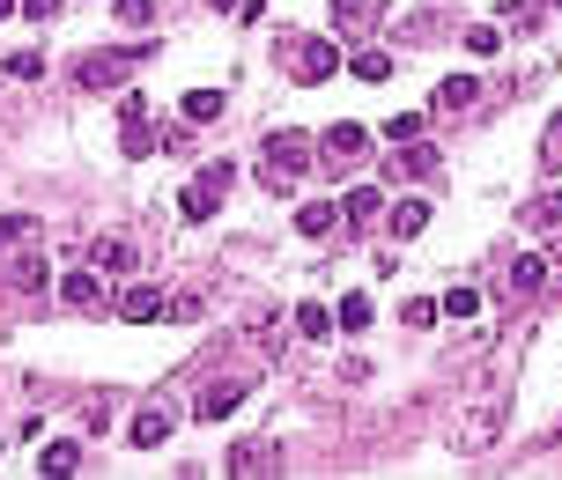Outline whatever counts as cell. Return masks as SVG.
I'll return each instance as SVG.
<instances>
[{
  "label": "cell",
  "mask_w": 562,
  "mask_h": 480,
  "mask_svg": "<svg viewBox=\"0 0 562 480\" xmlns=\"http://www.w3.org/2000/svg\"><path fill=\"white\" fill-rule=\"evenodd\" d=\"M333 67H341V45H333V37H296V60H289L296 82H326Z\"/></svg>",
  "instance_id": "cell-4"
},
{
  "label": "cell",
  "mask_w": 562,
  "mask_h": 480,
  "mask_svg": "<svg viewBox=\"0 0 562 480\" xmlns=\"http://www.w3.org/2000/svg\"><path fill=\"white\" fill-rule=\"evenodd\" d=\"M533 15H540V0H503V23H518V30H526Z\"/></svg>",
  "instance_id": "cell-33"
},
{
  "label": "cell",
  "mask_w": 562,
  "mask_h": 480,
  "mask_svg": "<svg viewBox=\"0 0 562 480\" xmlns=\"http://www.w3.org/2000/svg\"><path fill=\"white\" fill-rule=\"evenodd\" d=\"M119 23H134V30L156 23V0H119Z\"/></svg>",
  "instance_id": "cell-32"
},
{
  "label": "cell",
  "mask_w": 562,
  "mask_h": 480,
  "mask_svg": "<svg viewBox=\"0 0 562 480\" xmlns=\"http://www.w3.org/2000/svg\"><path fill=\"white\" fill-rule=\"evenodd\" d=\"M141 52H104V60H82V89H119L126 74H134Z\"/></svg>",
  "instance_id": "cell-10"
},
{
  "label": "cell",
  "mask_w": 562,
  "mask_h": 480,
  "mask_svg": "<svg viewBox=\"0 0 562 480\" xmlns=\"http://www.w3.org/2000/svg\"><path fill=\"white\" fill-rule=\"evenodd\" d=\"M540 8H562V0H540Z\"/></svg>",
  "instance_id": "cell-37"
},
{
  "label": "cell",
  "mask_w": 562,
  "mask_h": 480,
  "mask_svg": "<svg viewBox=\"0 0 562 480\" xmlns=\"http://www.w3.org/2000/svg\"><path fill=\"white\" fill-rule=\"evenodd\" d=\"M67 8V0H23V8H15V15H30V23H52V15H60Z\"/></svg>",
  "instance_id": "cell-34"
},
{
  "label": "cell",
  "mask_w": 562,
  "mask_h": 480,
  "mask_svg": "<svg viewBox=\"0 0 562 480\" xmlns=\"http://www.w3.org/2000/svg\"><path fill=\"white\" fill-rule=\"evenodd\" d=\"M296 333H304V340H326V333H333V311H326V303H304V311H296Z\"/></svg>",
  "instance_id": "cell-23"
},
{
  "label": "cell",
  "mask_w": 562,
  "mask_h": 480,
  "mask_svg": "<svg viewBox=\"0 0 562 480\" xmlns=\"http://www.w3.org/2000/svg\"><path fill=\"white\" fill-rule=\"evenodd\" d=\"M333 222H341V207H333V200H311L304 215H296V229H304V237H333Z\"/></svg>",
  "instance_id": "cell-16"
},
{
  "label": "cell",
  "mask_w": 562,
  "mask_h": 480,
  "mask_svg": "<svg viewBox=\"0 0 562 480\" xmlns=\"http://www.w3.org/2000/svg\"><path fill=\"white\" fill-rule=\"evenodd\" d=\"M8 74H15V82H37V74H45V60H37V52H8Z\"/></svg>",
  "instance_id": "cell-31"
},
{
  "label": "cell",
  "mask_w": 562,
  "mask_h": 480,
  "mask_svg": "<svg viewBox=\"0 0 562 480\" xmlns=\"http://www.w3.org/2000/svg\"><path fill=\"white\" fill-rule=\"evenodd\" d=\"M555 148H562V126H555Z\"/></svg>",
  "instance_id": "cell-38"
},
{
  "label": "cell",
  "mask_w": 562,
  "mask_h": 480,
  "mask_svg": "<svg viewBox=\"0 0 562 480\" xmlns=\"http://www.w3.org/2000/svg\"><path fill=\"white\" fill-rule=\"evenodd\" d=\"M171 303H178V296H163V288H126V296H119V318H126V325H156V318H171Z\"/></svg>",
  "instance_id": "cell-9"
},
{
  "label": "cell",
  "mask_w": 562,
  "mask_h": 480,
  "mask_svg": "<svg viewBox=\"0 0 562 480\" xmlns=\"http://www.w3.org/2000/svg\"><path fill=\"white\" fill-rule=\"evenodd\" d=\"M474 74H452V82H437V111H466V104H474Z\"/></svg>",
  "instance_id": "cell-17"
},
{
  "label": "cell",
  "mask_w": 562,
  "mask_h": 480,
  "mask_svg": "<svg viewBox=\"0 0 562 480\" xmlns=\"http://www.w3.org/2000/svg\"><path fill=\"white\" fill-rule=\"evenodd\" d=\"M518 222H526V229H555V222H562V192H540V200H533Z\"/></svg>",
  "instance_id": "cell-21"
},
{
  "label": "cell",
  "mask_w": 562,
  "mask_h": 480,
  "mask_svg": "<svg viewBox=\"0 0 562 480\" xmlns=\"http://www.w3.org/2000/svg\"><path fill=\"white\" fill-rule=\"evenodd\" d=\"M178 111H185L193 126H215V119H222V96H215V89H185V104H178Z\"/></svg>",
  "instance_id": "cell-15"
},
{
  "label": "cell",
  "mask_w": 562,
  "mask_h": 480,
  "mask_svg": "<svg viewBox=\"0 0 562 480\" xmlns=\"http://www.w3.org/2000/svg\"><path fill=\"white\" fill-rule=\"evenodd\" d=\"M30 229H37L30 215H0V252H8V244H23V237H30Z\"/></svg>",
  "instance_id": "cell-30"
},
{
  "label": "cell",
  "mask_w": 562,
  "mask_h": 480,
  "mask_svg": "<svg viewBox=\"0 0 562 480\" xmlns=\"http://www.w3.org/2000/svg\"><path fill=\"white\" fill-rule=\"evenodd\" d=\"M540 281H548V259H540V252H518V259H511V296H518V303H533V296H540Z\"/></svg>",
  "instance_id": "cell-12"
},
{
  "label": "cell",
  "mask_w": 562,
  "mask_h": 480,
  "mask_svg": "<svg viewBox=\"0 0 562 480\" xmlns=\"http://www.w3.org/2000/svg\"><path fill=\"white\" fill-rule=\"evenodd\" d=\"M304 170H311V141H304V133H267V170H259V185L289 192Z\"/></svg>",
  "instance_id": "cell-1"
},
{
  "label": "cell",
  "mask_w": 562,
  "mask_h": 480,
  "mask_svg": "<svg viewBox=\"0 0 562 480\" xmlns=\"http://www.w3.org/2000/svg\"><path fill=\"white\" fill-rule=\"evenodd\" d=\"M222 473H237V480H267V473H281V451H274V444H237L230 458H222Z\"/></svg>",
  "instance_id": "cell-8"
},
{
  "label": "cell",
  "mask_w": 562,
  "mask_h": 480,
  "mask_svg": "<svg viewBox=\"0 0 562 480\" xmlns=\"http://www.w3.org/2000/svg\"><path fill=\"white\" fill-rule=\"evenodd\" d=\"M385 8V0H333V15H341V23L355 30V23H370V15H378Z\"/></svg>",
  "instance_id": "cell-28"
},
{
  "label": "cell",
  "mask_w": 562,
  "mask_h": 480,
  "mask_svg": "<svg viewBox=\"0 0 562 480\" xmlns=\"http://www.w3.org/2000/svg\"><path fill=\"white\" fill-rule=\"evenodd\" d=\"M171 429H178L171 407H148V414H134V429H126V436H134L141 451H156V444H171Z\"/></svg>",
  "instance_id": "cell-11"
},
{
  "label": "cell",
  "mask_w": 562,
  "mask_h": 480,
  "mask_svg": "<svg viewBox=\"0 0 562 480\" xmlns=\"http://www.w3.org/2000/svg\"><path fill=\"white\" fill-rule=\"evenodd\" d=\"M422 229H429V207H422V200H400V207H392V237H422Z\"/></svg>",
  "instance_id": "cell-20"
},
{
  "label": "cell",
  "mask_w": 562,
  "mask_h": 480,
  "mask_svg": "<svg viewBox=\"0 0 562 480\" xmlns=\"http://www.w3.org/2000/svg\"><path fill=\"white\" fill-rule=\"evenodd\" d=\"M437 311H444V318H474V311H481V296H474V288H444Z\"/></svg>",
  "instance_id": "cell-24"
},
{
  "label": "cell",
  "mask_w": 562,
  "mask_h": 480,
  "mask_svg": "<svg viewBox=\"0 0 562 480\" xmlns=\"http://www.w3.org/2000/svg\"><path fill=\"white\" fill-rule=\"evenodd\" d=\"M318 148H326V156H333V163H348V156H363V126H333V133H326V141H318Z\"/></svg>",
  "instance_id": "cell-19"
},
{
  "label": "cell",
  "mask_w": 562,
  "mask_h": 480,
  "mask_svg": "<svg viewBox=\"0 0 562 480\" xmlns=\"http://www.w3.org/2000/svg\"><path fill=\"white\" fill-rule=\"evenodd\" d=\"M15 8H23V0H0V23H8V15H15Z\"/></svg>",
  "instance_id": "cell-35"
},
{
  "label": "cell",
  "mask_w": 562,
  "mask_h": 480,
  "mask_svg": "<svg viewBox=\"0 0 562 480\" xmlns=\"http://www.w3.org/2000/svg\"><path fill=\"white\" fill-rule=\"evenodd\" d=\"M429 170H437V148L407 141V156H400V178H429Z\"/></svg>",
  "instance_id": "cell-26"
},
{
  "label": "cell",
  "mask_w": 562,
  "mask_h": 480,
  "mask_svg": "<svg viewBox=\"0 0 562 480\" xmlns=\"http://www.w3.org/2000/svg\"><path fill=\"white\" fill-rule=\"evenodd\" d=\"M208 8H215V15H222V8H237V0H208Z\"/></svg>",
  "instance_id": "cell-36"
},
{
  "label": "cell",
  "mask_w": 562,
  "mask_h": 480,
  "mask_svg": "<svg viewBox=\"0 0 562 480\" xmlns=\"http://www.w3.org/2000/svg\"><path fill=\"white\" fill-rule=\"evenodd\" d=\"M341 215H348V222H370V215H378V192H370V185H355L348 200H341Z\"/></svg>",
  "instance_id": "cell-27"
},
{
  "label": "cell",
  "mask_w": 562,
  "mask_h": 480,
  "mask_svg": "<svg viewBox=\"0 0 562 480\" xmlns=\"http://www.w3.org/2000/svg\"><path fill=\"white\" fill-rule=\"evenodd\" d=\"M60 296L74 303V311H97V303H104V274H97V266H89V274H67Z\"/></svg>",
  "instance_id": "cell-13"
},
{
  "label": "cell",
  "mask_w": 562,
  "mask_h": 480,
  "mask_svg": "<svg viewBox=\"0 0 562 480\" xmlns=\"http://www.w3.org/2000/svg\"><path fill=\"white\" fill-rule=\"evenodd\" d=\"M74 466H82V451H74V444H45V458H37V473H45V480H67Z\"/></svg>",
  "instance_id": "cell-18"
},
{
  "label": "cell",
  "mask_w": 562,
  "mask_h": 480,
  "mask_svg": "<svg viewBox=\"0 0 562 480\" xmlns=\"http://www.w3.org/2000/svg\"><path fill=\"white\" fill-rule=\"evenodd\" d=\"M119 148H126V156H148V148H156V126H148L141 96H126V104H119Z\"/></svg>",
  "instance_id": "cell-7"
},
{
  "label": "cell",
  "mask_w": 562,
  "mask_h": 480,
  "mask_svg": "<svg viewBox=\"0 0 562 480\" xmlns=\"http://www.w3.org/2000/svg\"><path fill=\"white\" fill-rule=\"evenodd\" d=\"M230 185H237V163H200V178L185 185V200H178V207H185V222H208V215H215V200H222Z\"/></svg>",
  "instance_id": "cell-3"
},
{
  "label": "cell",
  "mask_w": 562,
  "mask_h": 480,
  "mask_svg": "<svg viewBox=\"0 0 562 480\" xmlns=\"http://www.w3.org/2000/svg\"><path fill=\"white\" fill-rule=\"evenodd\" d=\"M503 421H511V407H503V399H474V414L452 421V444H459V451H489L496 436H503Z\"/></svg>",
  "instance_id": "cell-2"
},
{
  "label": "cell",
  "mask_w": 562,
  "mask_h": 480,
  "mask_svg": "<svg viewBox=\"0 0 562 480\" xmlns=\"http://www.w3.org/2000/svg\"><path fill=\"white\" fill-rule=\"evenodd\" d=\"M245 392H252L245 377H215L208 392H200V407H193V414H200V421H230L237 407H245Z\"/></svg>",
  "instance_id": "cell-6"
},
{
  "label": "cell",
  "mask_w": 562,
  "mask_h": 480,
  "mask_svg": "<svg viewBox=\"0 0 562 480\" xmlns=\"http://www.w3.org/2000/svg\"><path fill=\"white\" fill-rule=\"evenodd\" d=\"M0 288H45V252H23V244H8V252H0Z\"/></svg>",
  "instance_id": "cell-5"
},
{
  "label": "cell",
  "mask_w": 562,
  "mask_h": 480,
  "mask_svg": "<svg viewBox=\"0 0 562 480\" xmlns=\"http://www.w3.org/2000/svg\"><path fill=\"white\" fill-rule=\"evenodd\" d=\"M355 82H385V74H392V52H355Z\"/></svg>",
  "instance_id": "cell-25"
},
{
  "label": "cell",
  "mask_w": 562,
  "mask_h": 480,
  "mask_svg": "<svg viewBox=\"0 0 562 480\" xmlns=\"http://www.w3.org/2000/svg\"><path fill=\"white\" fill-rule=\"evenodd\" d=\"M385 141H392V148L422 141V111H392V119H385Z\"/></svg>",
  "instance_id": "cell-22"
},
{
  "label": "cell",
  "mask_w": 562,
  "mask_h": 480,
  "mask_svg": "<svg viewBox=\"0 0 562 480\" xmlns=\"http://www.w3.org/2000/svg\"><path fill=\"white\" fill-rule=\"evenodd\" d=\"M341 325H348V333H363V325H370V296H341Z\"/></svg>",
  "instance_id": "cell-29"
},
{
  "label": "cell",
  "mask_w": 562,
  "mask_h": 480,
  "mask_svg": "<svg viewBox=\"0 0 562 480\" xmlns=\"http://www.w3.org/2000/svg\"><path fill=\"white\" fill-rule=\"evenodd\" d=\"M89 266H97V274H126V266H134V244L126 237H97L89 244Z\"/></svg>",
  "instance_id": "cell-14"
}]
</instances>
